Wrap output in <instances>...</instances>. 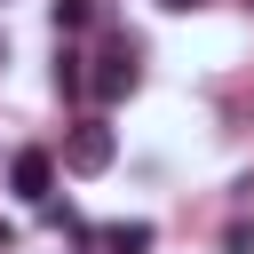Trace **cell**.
<instances>
[{
    "label": "cell",
    "instance_id": "obj_10",
    "mask_svg": "<svg viewBox=\"0 0 254 254\" xmlns=\"http://www.w3.org/2000/svg\"><path fill=\"white\" fill-rule=\"evenodd\" d=\"M0 64H8V32H0Z\"/></svg>",
    "mask_w": 254,
    "mask_h": 254
},
{
    "label": "cell",
    "instance_id": "obj_6",
    "mask_svg": "<svg viewBox=\"0 0 254 254\" xmlns=\"http://www.w3.org/2000/svg\"><path fill=\"white\" fill-rule=\"evenodd\" d=\"M95 24V0H56V32H87Z\"/></svg>",
    "mask_w": 254,
    "mask_h": 254
},
{
    "label": "cell",
    "instance_id": "obj_9",
    "mask_svg": "<svg viewBox=\"0 0 254 254\" xmlns=\"http://www.w3.org/2000/svg\"><path fill=\"white\" fill-rule=\"evenodd\" d=\"M8 246H16V230H8V222H0V254H8Z\"/></svg>",
    "mask_w": 254,
    "mask_h": 254
},
{
    "label": "cell",
    "instance_id": "obj_4",
    "mask_svg": "<svg viewBox=\"0 0 254 254\" xmlns=\"http://www.w3.org/2000/svg\"><path fill=\"white\" fill-rule=\"evenodd\" d=\"M95 254H151V222H103Z\"/></svg>",
    "mask_w": 254,
    "mask_h": 254
},
{
    "label": "cell",
    "instance_id": "obj_2",
    "mask_svg": "<svg viewBox=\"0 0 254 254\" xmlns=\"http://www.w3.org/2000/svg\"><path fill=\"white\" fill-rule=\"evenodd\" d=\"M111 151H119V143H111L103 119H71V127H64V175H103Z\"/></svg>",
    "mask_w": 254,
    "mask_h": 254
},
{
    "label": "cell",
    "instance_id": "obj_1",
    "mask_svg": "<svg viewBox=\"0 0 254 254\" xmlns=\"http://www.w3.org/2000/svg\"><path fill=\"white\" fill-rule=\"evenodd\" d=\"M135 56H143V48H135L127 32H111V40L87 56V64H95V71H87V95H95V103H119V95H135V79H143V64H135Z\"/></svg>",
    "mask_w": 254,
    "mask_h": 254
},
{
    "label": "cell",
    "instance_id": "obj_8",
    "mask_svg": "<svg viewBox=\"0 0 254 254\" xmlns=\"http://www.w3.org/2000/svg\"><path fill=\"white\" fill-rule=\"evenodd\" d=\"M159 8H175V16H190V8H206V0H159Z\"/></svg>",
    "mask_w": 254,
    "mask_h": 254
},
{
    "label": "cell",
    "instance_id": "obj_11",
    "mask_svg": "<svg viewBox=\"0 0 254 254\" xmlns=\"http://www.w3.org/2000/svg\"><path fill=\"white\" fill-rule=\"evenodd\" d=\"M246 8H254V0H246Z\"/></svg>",
    "mask_w": 254,
    "mask_h": 254
},
{
    "label": "cell",
    "instance_id": "obj_7",
    "mask_svg": "<svg viewBox=\"0 0 254 254\" xmlns=\"http://www.w3.org/2000/svg\"><path fill=\"white\" fill-rule=\"evenodd\" d=\"M222 254H254V222H230L222 230Z\"/></svg>",
    "mask_w": 254,
    "mask_h": 254
},
{
    "label": "cell",
    "instance_id": "obj_3",
    "mask_svg": "<svg viewBox=\"0 0 254 254\" xmlns=\"http://www.w3.org/2000/svg\"><path fill=\"white\" fill-rule=\"evenodd\" d=\"M8 190H16L24 206H48V198H56V151H40V143L16 151V159H8Z\"/></svg>",
    "mask_w": 254,
    "mask_h": 254
},
{
    "label": "cell",
    "instance_id": "obj_5",
    "mask_svg": "<svg viewBox=\"0 0 254 254\" xmlns=\"http://www.w3.org/2000/svg\"><path fill=\"white\" fill-rule=\"evenodd\" d=\"M56 95H87V56H79V48L56 56Z\"/></svg>",
    "mask_w": 254,
    "mask_h": 254
}]
</instances>
